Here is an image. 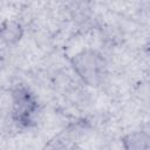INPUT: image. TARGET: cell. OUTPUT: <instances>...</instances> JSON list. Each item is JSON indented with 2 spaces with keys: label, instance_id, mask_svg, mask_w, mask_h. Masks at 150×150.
<instances>
[{
  "label": "cell",
  "instance_id": "1",
  "mask_svg": "<svg viewBox=\"0 0 150 150\" xmlns=\"http://www.w3.org/2000/svg\"><path fill=\"white\" fill-rule=\"evenodd\" d=\"M70 62L80 79L91 87L100 86L107 76V62L96 50L84 49L75 54Z\"/></svg>",
  "mask_w": 150,
  "mask_h": 150
},
{
  "label": "cell",
  "instance_id": "2",
  "mask_svg": "<svg viewBox=\"0 0 150 150\" xmlns=\"http://www.w3.org/2000/svg\"><path fill=\"white\" fill-rule=\"evenodd\" d=\"M38 109L34 95L20 86L13 91V120L20 125H29Z\"/></svg>",
  "mask_w": 150,
  "mask_h": 150
},
{
  "label": "cell",
  "instance_id": "3",
  "mask_svg": "<svg viewBox=\"0 0 150 150\" xmlns=\"http://www.w3.org/2000/svg\"><path fill=\"white\" fill-rule=\"evenodd\" d=\"M123 150H150V134L143 130L129 132L123 137Z\"/></svg>",
  "mask_w": 150,
  "mask_h": 150
},
{
  "label": "cell",
  "instance_id": "4",
  "mask_svg": "<svg viewBox=\"0 0 150 150\" xmlns=\"http://www.w3.org/2000/svg\"><path fill=\"white\" fill-rule=\"evenodd\" d=\"M19 30H21V28H20L19 25L8 22V28H6L5 26L2 28V39L6 40L8 43L9 42H13V41H16V40L20 39Z\"/></svg>",
  "mask_w": 150,
  "mask_h": 150
}]
</instances>
